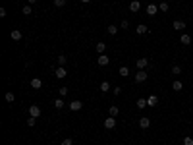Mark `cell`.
<instances>
[{"label": "cell", "mask_w": 193, "mask_h": 145, "mask_svg": "<svg viewBox=\"0 0 193 145\" xmlns=\"http://www.w3.org/2000/svg\"><path fill=\"white\" fill-rule=\"evenodd\" d=\"M41 107H39V104H31V107H29V116H33V118H39L41 116Z\"/></svg>", "instance_id": "6da1fadb"}, {"label": "cell", "mask_w": 193, "mask_h": 145, "mask_svg": "<svg viewBox=\"0 0 193 145\" xmlns=\"http://www.w3.org/2000/svg\"><path fill=\"white\" fill-rule=\"evenodd\" d=\"M68 107H70L72 112H77V110H81V108H83V103H81V101H72Z\"/></svg>", "instance_id": "7a4b0ae2"}, {"label": "cell", "mask_w": 193, "mask_h": 145, "mask_svg": "<svg viewBox=\"0 0 193 145\" xmlns=\"http://www.w3.org/2000/svg\"><path fill=\"white\" fill-rule=\"evenodd\" d=\"M145 80H147V72H145V70H139L137 74H135V81H137V83H143Z\"/></svg>", "instance_id": "3957f363"}, {"label": "cell", "mask_w": 193, "mask_h": 145, "mask_svg": "<svg viewBox=\"0 0 193 145\" xmlns=\"http://www.w3.org/2000/svg\"><path fill=\"white\" fill-rule=\"evenodd\" d=\"M108 62H110V58L106 54H99V58H97V64L99 66H108Z\"/></svg>", "instance_id": "277c9868"}, {"label": "cell", "mask_w": 193, "mask_h": 145, "mask_svg": "<svg viewBox=\"0 0 193 145\" xmlns=\"http://www.w3.org/2000/svg\"><path fill=\"white\" fill-rule=\"evenodd\" d=\"M114 126H116V118H114V116H108V118L104 120V128H106V130H112Z\"/></svg>", "instance_id": "5b68a950"}, {"label": "cell", "mask_w": 193, "mask_h": 145, "mask_svg": "<svg viewBox=\"0 0 193 145\" xmlns=\"http://www.w3.org/2000/svg\"><path fill=\"white\" fill-rule=\"evenodd\" d=\"M172 29H176V31H184V29H185V21H180V19H176L174 23H172Z\"/></svg>", "instance_id": "8992f818"}, {"label": "cell", "mask_w": 193, "mask_h": 145, "mask_svg": "<svg viewBox=\"0 0 193 145\" xmlns=\"http://www.w3.org/2000/svg\"><path fill=\"white\" fill-rule=\"evenodd\" d=\"M66 75H68L66 68H64V66H58V68H56V77H58V80H62V77H66Z\"/></svg>", "instance_id": "52a82bcc"}, {"label": "cell", "mask_w": 193, "mask_h": 145, "mask_svg": "<svg viewBox=\"0 0 193 145\" xmlns=\"http://www.w3.org/2000/svg\"><path fill=\"white\" fill-rule=\"evenodd\" d=\"M10 37L14 39V41H21V31H19V29H12V31H10Z\"/></svg>", "instance_id": "ba28073f"}, {"label": "cell", "mask_w": 193, "mask_h": 145, "mask_svg": "<svg viewBox=\"0 0 193 145\" xmlns=\"http://www.w3.org/2000/svg\"><path fill=\"white\" fill-rule=\"evenodd\" d=\"M147 64H149V60H147V58H137V60H135V66H137L139 70L147 68Z\"/></svg>", "instance_id": "9c48e42d"}, {"label": "cell", "mask_w": 193, "mask_h": 145, "mask_svg": "<svg viewBox=\"0 0 193 145\" xmlns=\"http://www.w3.org/2000/svg\"><path fill=\"white\" fill-rule=\"evenodd\" d=\"M147 104H149V107H156V104H158V97H156V95H149V97H147Z\"/></svg>", "instance_id": "30bf717a"}, {"label": "cell", "mask_w": 193, "mask_h": 145, "mask_svg": "<svg viewBox=\"0 0 193 145\" xmlns=\"http://www.w3.org/2000/svg\"><path fill=\"white\" fill-rule=\"evenodd\" d=\"M139 126L143 128V130H147L149 126H151V118H147V116H143L141 120H139Z\"/></svg>", "instance_id": "8fae6325"}, {"label": "cell", "mask_w": 193, "mask_h": 145, "mask_svg": "<svg viewBox=\"0 0 193 145\" xmlns=\"http://www.w3.org/2000/svg\"><path fill=\"white\" fill-rule=\"evenodd\" d=\"M139 8H141V2H139V0H131V2H129V10H131V12H139Z\"/></svg>", "instance_id": "7c38bea8"}, {"label": "cell", "mask_w": 193, "mask_h": 145, "mask_svg": "<svg viewBox=\"0 0 193 145\" xmlns=\"http://www.w3.org/2000/svg\"><path fill=\"white\" fill-rule=\"evenodd\" d=\"M147 14H149V16L158 14V6H156V4H149V6H147Z\"/></svg>", "instance_id": "4fadbf2b"}, {"label": "cell", "mask_w": 193, "mask_h": 145, "mask_svg": "<svg viewBox=\"0 0 193 145\" xmlns=\"http://www.w3.org/2000/svg\"><path fill=\"white\" fill-rule=\"evenodd\" d=\"M31 87H33V89H41V87H43V80L33 77V80H31Z\"/></svg>", "instance_id": "5bb4252c"}, {"label": "cell", "mask_w": 193, "mask_h": 145, "mask_svg": "<svg viewBox=\"0 0 193 145\" xmlns=\"http://www.w3.org/2000/svg\"><path fill=\"white\" fill-rule=\"evenodd\" d=\"M180 43H182V45H185V47H187V45H191V37H189V35H182V37H180Z\"/></svg>", "instance_id": "9a60e30c"}, {"label": "cell", "mask_w": 193, "mask_h": 145, "mask_svg": "<svg viewBox=\"0 0 193 145\" xmlns=\"http://www.w3.org/2000/svg\"><path fill=\"white\" fill-rule=\"evenodd\" d=\"M135 31H137L139 33V35H145V33H149V27H147V25H137V27H135Z\"/></svg>", "instance_id": "2e32d148"}, {"label": "cell", "mask_w": 193, "mask_h": 145, "mask_svg": "<svg viewBox=\"0 0 193 145\" xmlns=\"http://www.w3.org/2000/svg\"><path fill=\"white\" fill-rule=\"evenodd\" d=\"M97 52H99V54H104V50H106V43H97Z\"/></svg>", "instance_id": "e0dca14e"}, {"label": "cell", "mask_w": 193, "mask_h": 145, "mask_svg": "<svg viewBox=\"0 0 193 145\" xmlns=\"http://www.w3.org/2000/svg\"><path fill=\"white\" fill-rule=\"evenodd\" d=\"M21 14H23V16H31V14H33L31 4H25V6H23V8H21Z\"/></svg>", "instance_id": "ac0fdd59"}, {"label": "cell", "mask_w": 193, "mask_h": 145, "mask_svg": "<svg viewBox=\"0 0 193 145\" xmlns=\"http://www.w3.org/2000/svg\"><path fill=\"white\" fill-rule=\"evenodd\" d=\"M172 89H174V91H182V89H184V83H182L180 80H176L174 83H172Z\"/></svg>", "instance_id": "d6986e66"}, {"label": "cell", "mask_w": 193, "mask_h": 145, "mask_svg": "<svg viewBox=\"0 0 193 145\" xmlns=\"http://www.w3.org/2000/svg\"><path fill=\"white\" fill-rule=\"evenodd\" d=\"M135 104H137V108H141V110L145 107H149V104H147V99H137V103H135Z\"/></svg>", "instance_id": "ffe728a7"}, {"label": "cell", "mask_w": 193, "mask_h": 145, "mask_svg": "<svg viewBox=\"0 0 193 145\" xmlns=\"http://www.w3.org/2000/svg\"><path fill=\"white\" fill-rule=\"evenodd\" d=\"M108 112H110V116H118V114H120V108L118 107H116V104H112V107H110V110H108Z\"/></svg>", "instance_id": "44dd1931"}, {"label": "cell", "mask_w": 193, "mask_h": 145, "mask_svg": "<svg viewBox=\"0 0 193 145\" xmlns=\"http://www.w3.org/2000/svg\"><path fill=\"white\" fill-rule=\"evenodd\" d=\"M120 75H122V77H128V75H129V68H128V66H122V68H120Z\"/></svg>", "instance_id": "7402d4cb"}, {"label": "cell", "mask_w": 193, "mask_h": 145, "mask_svg": "<svg viewBox=\"0 0 193 145\" xmlns=\"http://www.w3.org/2000/svg\"><path fill=\"white\" fill-rule=\"evenodd\" d=\"M102 91V93H106V91H110V83H108V81H102L101 83V87H99Z\"/></svg>", "instance_id": "603a6c76"}, {"label": "cell", "mask_w": 193, "mask_h": 145, "mask_svg": "<svg viewBox=\"0 0 193 145\" xmlns=\"http://www.w3.org/2000/svg\"><path fill=\"white\" fill-rule=\"evenodd\" d=\"M6 101H8V103H14V101H16V95L12 93V91H8V93H6Z\"/></svg>", "instance_id": "cb8c5ba5"}, {"label": "cell", "mask_w": 193, "mask_h": 145, "mask_svg": "<svg viewBox=\"0 0 193 145\" xmlns=\"http://www.w3.org/2000/svg\"><path fill=\"white\" fill-rule=\"evenodd\" d=\"M168 8H170L168 2H160V4H158V10H160V12H168Z\"/></svg>", "instance_id": "d4e9b609"}, {"label": "cell", "mask_w": 193, "mask_h": 145, "mask_svg": "<svg viewBox=\"0 0 193 145\" xmlns=\"http://www.w3.org/2000/svg\"><path fill=\"white\" fill-rule=\"evenodd\" d=\"M54 107L58 108V110H60V108H64V101H62V99H56V101H54Z\"/></svg>", "instance_id": "484cf974"}, {"label": "cell", "mask_w": 193, "mask_h": 145, "mask_svg": "<svg viewBox=\"0 0 193 145\" xmlns=\"http://www.w3.org/2000/svg\"><path fill=\"white\" fill-rule=\"evenodd\" d=\"M108 33H110V35H116V33H118V25H108Z\"/></svg>", "instance_id": "4316f807"}, {"label": "cell", "mask_w": 193, "mask_h": 145, "mask_svg": "<svg viewBox=\"0 0 193 145\" xmlns=\"http://www.w3.org/2000/svg\"><path fill=\"white\" fill-rule=\"evenodd\" d=\"M66 62H68V58H66L64 54H60V56H58V66H64Z\"/></svg>", "instance_id": "83f0119b"}, {"label": "cell", "mask_w": 193, "mask_h": 145, "mask_svg": "<svg viewBox=\"0 0 193 145\" xmlns=\"http://www.w3.org/2000/svg\"><path fill=\"white\" fill-rule=\"evenodd\" d=\"M172 74L180 75V74H182V68H180V66H172Z\"/></svg>", "instance_id": "f1b7e54d"}, {"label": "cell", "mask_w": 193, "mask_h": 145, "mask_svg": "<svg viewBox=\"0 0 193 145\" xmlns=\"http://www.w3.org/2000/svg\"><path fill=\"white\" fill-rule=\"evenodd\" d=\"M184 145H193V137L185 136V137H184Z\"/></svg>", "instance_id": "f546056e"}, {"label": "cell", "mask_w": 193, "mask_h": 145, "mask_svg": "<svg viewBox=\"0 0 193 145\" xmlns=\"http://www.w3.org/2000/svg\"><path fill=\"white\" fill-rule=\"evenodd\" d=\"M64 4H66V0H54V6H56V8H62Z\"/></svg>", "instance_id": "4dcf8cb0"}, {"label": "cell", "mask_w": 193, "mask_h": 145, "mask_svg": "<svg viewBox=\"0 0 193 145\" xmlns=\"http://www.w3.org/2000/svg\"><path fill=\"white\" fill-rule=\"evenodd\" d=\"M58 91H60V95H62V97H66V95H68V91H70V89H68V87H60Z\"/></svg>", "instance_id": "1f68e13d"}, {"label": "cell", "mask_w": 193, "mask_h": 145, "mask_svg": "<svg viewBox=\"0 0 193 145\" xmlns=\"http://www.w3.org/2000/svg\"><path fill=\"white\" fill-rule=\"evenodd\" d=\"M35 122H37V118H33V116H29V120H27V126H35Z\"/></svg>", "instance_id": "d6a6232c"}, {"label": "cell", "mask_w": 193, "mask_h": 145, "mask_svg": "<svg viewBox=\"0 0 193 145\" xmlns=\"http://www.w3.org/2000/svg\"><path fill=\"white\" fill-rule=\"evenodd\" d=\"M128 27H129V21H128V19H124V21L120 23V29H128Z\"/></svg>", "instance_id": "836d02e7"}, {"label": "cell", "mask_w": 193, "mask_h": 145, "mask_svg": "<svg viewBox=\"0 0 193 145\" xmlns=\"http://www.w3.org/2000/svg\"><path fill=\"white\" fill-rule=\"evenodd\" d=\"M62 145H74V139H72V137H68V139L62 141Z\"/></svg>", "instance_id": "e575fe53"}, {"label": "cell", "mask_w": 193, "mask_h": 145, "mask_svg": "<svg viewBox=\"0 0 193 145\" xmlns=\"http://www.w3.org/2000/svg\"><path fill=\"white\" fill-rule=\"evenodd\" d=\"M112 93H114V95H116V97H118V95H120V93H122V89H120V87H114V89H112Z\"/></svg>", "instance_id": "d590c367"}, {"label": "cell", "mask_w": 193, "mask_h": 145, "mask_svg": "<svg viewBox=\"0 0 193 145\" xmlns=\"http://www.w3.org/2000/svg\"><path fill=\"white\" fill-rule=\"evenodd\" d=\"M6 14H8V12H6V8H0V18H6Z\"/></svg>", "instance_id": "8d00e7d4"}, {"label": "cell", "mask_w": 193, "mask_h": 145, "mask_svg": "<svg viewBox=\"0 0 193 145\" xmlns=\"http://www.w3.org/2000/svg\"><path fill=\"white\" fill-rule=\"evenodd\" d=\"M35 2H37V0H27V4H35Z\"/></svg>", "instance_id": "74e56055"}, {"label": "cell", "mask_w": 193, "mask_h": 145, "mask_svg": "<svg viewBox=\"0 0 193 145\" xmlns=\"http://www.w3.org/2000/svg\"><path fill=\"white\" fill-rule=\"evenodd\" d=\"M81 2H83V4H87V2H91V0H81Z\"/></svg>", "instance_id": "f35d334b"}]
</instances>
